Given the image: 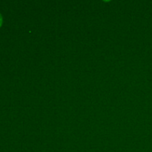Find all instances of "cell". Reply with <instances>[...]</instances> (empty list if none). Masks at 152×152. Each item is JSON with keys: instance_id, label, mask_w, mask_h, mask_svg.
<instances>
[{"instance_id": "cell-1", "label": "cell", "mask_w": 152, "mask_h": 152, "mask_svg": "<svg viewBox=\"0 0 152 152\" xmlns=\"http://www.w3.org/2000/svg\"><path fill=\"white\" fill-rule=\"evenodd\" d=\"M1 24H2V16L0 14V27H1Z\"/></svg>"}]
</instances>
